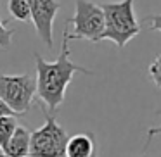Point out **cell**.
I'll return each mask as SVG.
<instances>
[{
    "instance_id": "1",
    "label": "cell",
    "mask_w": 161,
    "mask_h": 157,
    "mask_svg": "<svg viewBox=\"0 0 161 157\" xmlns=\"http://www.w3.org/2000/svg\"><path fill=\"white\" fill-rule=\"evenodd\" d=\"M69 31L64 28L63 43H61L59 57L52 62L45 60L40 54H35V66H36V93H38L43 111L56 114L59 105L64 102L68 85L71 83L76 73L92 74V71L75 64L69 59Z\"/></svg>"
},
{
    "instance_id": "2",
    "label": "cell",
    "mask_w": 161,
    "mask_h": 157,
    "mask_svg": "<svg viewBox=\"0 0 161 157\" xmlns=\"http://www.w3.org/2000/svg\"><path fill=\"white\" fill-rule=\"evenodd\" d=\"M133 2L135 0L101 4L106 21V31L102 40H111L114 45L123 49L130 40H133L140 33V24L137 21Z\"/></svg>"
},
{
    "instance_id": "3",
    "label": "cell",
    "mask_w": 161,
    "mask_h": 157,
    "mask_svg": "<svg viewBox=\"0 0 161 157\" xmlns=\"http://www.w3.org/2000/svg\"><path fill=\"white\" fill-rule=\"evenodd\" d=\"M66 24L73 26L69 40H88L99 43L104 38L106 21L101 4L90 0H75V16L68 19Z\"/></svg>"
},
{
    "instance_id": "4",
    "label": "cell",
    "mask_w": 161,
    "mask_h": 157,
    "mask_svg": "<svg viewBox=\"0 0 161 157\" xmlns=\"http://www.w3.org/2000/svg\"><path fill=\"white\" fill-rule=\"evenodd\" d=\"M42 112L45 116V123L31 131L30 157H66V143L69 136L54 116L43 109Z\"/></svg>"
},
{
    "instance_id": "5",
    "label": "cell",
    "mask_w": 161,
    "mask_h": 157,
    "mask_svg": "<svg viewBox=\"0 0 161 157\" xmlns=\"http://www.w3.org/2000/svg\"><path fill=\"white\" fill-rule=\"evenodd\" d=\"M36 93V78L33 74H0V98L18 114H26Z\"/></svg>"
},
{
    "instance_id": "6",
    "label": "cell",
    "mask_w": 161,
    "mask_h": 157,
    "mask_svg": "<svg viewBox=\"0 0 161 157\" xmlns=\"http://www.w3.org/2000/svg\"><path fill=\"white\" fill-rule=\"evenodd\" d=\"M31 12V21L35 26L36 35L40 36L43 43L49 49H52V29H54V19L61 9V4L57 0H26Z\"/></svg>"
},
{
    "instance_id": "7",
    "label": "cell",
    "mask_w": 161,
    "mask_h": 157,
    "mask_svg": "<svg viewBox=\"0 0 161 157\" xmlns=\"http://www.w3.org/2000/svg\"><path fill=\"white\" fill-rule=\"evenodd\" d=\"M97 152L95 136L92 133H76L66 143V157H90Z\"/></svg>"
},
{
    "instance_id": "8",
    "label": "cell",
    "mask_w": 161,
    "mask_h": 157,
    "mask_svg": "<svg viewBox=\"0 0 161 157\" xmlns=\"http://www.w3.org/2000/svg\"><path fill=\"white\" fill-rule=\"evenodd\" d=\"M30 145H31V133L28 128L19 126L12 133L7 147L4 150V155L7 157H30Z\"/></svg>"
},
{
    "instance_id": "9",
    "label": "cell",
    "mask_w": 161,
    "mask_h": 157,
    "mask_svg": "<svg viewBox=\"0 0 161 157\" xmlns=\"http://www.w3.org/2000/svg\"><path fill=\"white\" fill-rule=\"evenodd\" d=\"M18 128V121L14 116H4L0 118V152L4 154L5 147H7L9 140H11L12 133Z\"/></svg>"
},
{
    "instance_id": "10",
    "label": "cell",
    "mask_w": 161,
    "mask_h": 157,
    "mask_svg": "<svg viewBox=\"0 0 161 157\" xmlns=\"http://www.w3.org/2000/svg\"><path fill=\"white\" fill-rule=\"evenodd\" d=\"M7 9L16 21H31V12H30V5L26 0H7Z\"/></svg>"
},
{
    "instance_id": "11",
    "label": "cell",
    "mask_w": 161,
    "mask_h": 157,
    "mask_svg": "<svg viewBox=\"0 0 161 157\" xmlns=\"http://www.w3.org/2000/svg\"><path fill=\"white\" fill-rule=\"evenodd\" d=\"M12 36H14V29L7 28V23L0 19V47L7 49L12 42Z\"/></svg>"
},
{
    "instance_id": "12",
    "label": "cell",
    "mask_w": 161,
    "mask_h": 157,
    "mask_svg": "<svg viewBox=\"0 0 161 157\" xmlns=\"http://www.w3.org/2000/svg\"><path fill=\"white\" fill-rule=\"evenodd\" d=\"M149 76L153 78L154 85L158 88H161V55H158L156 59L151 62L149 66Z\"/></svg>"
},
{
    "instance_id": "13",
    "label": "cell",
    "mask_w": 161,
    "mask_h": 157,
    "mask_svg": "<svg viewBox=\"0 0 161 157\" xmlns=\"http://www.w3.org/2000/svg\"><path fill=\"white\" fill-rule=\"evenodd\" d=\"M151 29L153 31H161V14H156L151 18Z\"/></svg>"
},
{
    "instance_id": "14",
    "label": "cell",
    "mask_w": 161,
    "mask_h": 157,
    "mask_svg": "<svg viewBox=\"0 0 161 157\" xmlns=\"http://www.w3.org/2000/svg\"><path fill=\"white\" fill-rule=\"evenodd\" d=\"M4 116H16V114L11 111V107H9L2 98H0V118H4Z\"/></svg>"
},
{
    "instance_id": "15",
    "label": "cell",
    "mask_w": 161,
    "mask_h": 157,
    "mask_svg": "<svg viewBox=\"0 0 161 157\" xmlns=\"http://www.w3.org/2000/svg\"><path fill=\"white\" fill-rule=\"evenodd\" d=\"M161 133V126H156V128H151L149 131H147V142H151V138L156 135H159Z\"/></svg>"
},
{
    "instance_id": "16",
    "label": "cell",
    "mask_w": 161,
    "mask_h": 157,
    "mask_svg": "<svg viewBox=\"0 0 161 157\" xmlns=\"http://www.w3.org/2000/svg\"><path fill=\"white\" fill-rule=\"evenodd\" d=\"M90 157H99V155H97V152H94V154H92Z\"/></svg>"
}]
</instances>
